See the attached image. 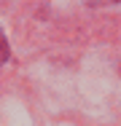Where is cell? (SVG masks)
<instances>
[{"label": "cell", "instance_id": "6da1fadb", "mask_svg": "<svg viewBox=\"0 0 121 126\" xmlns=\"http://www.w3.org/2000/svg\"><path fill=\"white\" fill-rule=\"evenodd\" d=\"M5 59H8V43H5V38H3V32H0V67L5 64Z\"/></svg>", "mask_w": 121, "mask_h": 126}, {"label": "cell", "instance_id": "7a4b0ae2", "mask_svg": "<svg viewBox=\"0 0 121 126\" xmlns=\"http://www.w3.org/2000/svg\"><path fill=\"white\" fill-rule=\"evenodd\" d=\"M102 3H121V0H102Z\"/></svg>", "mask_w": 121, "mask_h": 126}]
</instances>
